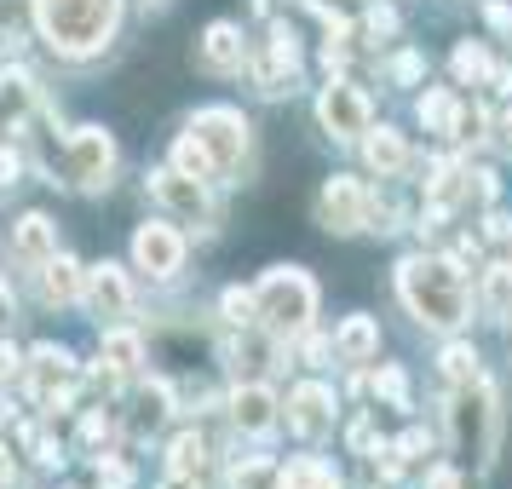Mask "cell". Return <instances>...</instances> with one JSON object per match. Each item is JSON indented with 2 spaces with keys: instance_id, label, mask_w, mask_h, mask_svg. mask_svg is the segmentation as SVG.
Wrapping results in <instances>:
<instances>
[{
  "instance_id": "4dcf8cb0",
  "label": "cell",
  "mask_w": 512,
  "mask_h": 489,
  "mask_svg": "<svg viewBox=\"0 0 512 489\" xmlns=\"http://www.w3.org/2000/svg\"><path fill=\"white\" fill-rule=\"evenodd\" d=\"M420 121H426L432 133H449V127H455V98L449 93H426L420 98Z\"/></svg>"
},
{
  "instance_id": "9a60e30c",
  "label": "cell",
  "mask_w": 512,
  "mask_h": 489,
  "mask_svg": "<svg viewBox=\"0 0 512 489\" xmlns=\"http://www.w3.org/2000/svg\"><path fill=\"white\" fill-rule=\"evenodd\" d=\"M248 35L236 24H208L202 29V41H196V64L208 75H242L248 70Z\"/></svg>"
},
{
  "instance_id": "8d00e7d4",
  "label": "cell",
  "mask_w": 512,
  "mask_h": 489,
  "mask_svg": "<svg viewBox=\"0 0 512 489\" xmlns=\"http://www.w3.org/2000/svg\"><path fill=\"white\" fill-rule=\"evenodd\" d=\"M18 374H24V351L12 346V340H0V386L18 380Z\"/></svg>"
},
{
  "instance_id": "7a4b0ae2",
  "label": "cell",
  "mask_w": 512,
  "mask_h": 489,
  "mask_svg": "<svg viewBox=\"0 0 512 489\" xmlns=\"http://www.w3.org/2000/svg\"><path fill=\"white\" fill-rule=\"evenodd\" d=\"M397 294L426 328H461L466 323V282L455 259H403L397 265Z\"/></svg>"
},
{
  "instance_id": "484cf974",
  "label": "cell",
  "mask_w": 512,
  "mask_h": 489,
  "mask_svg": "<svg viewBox=\"0 0 512 489\" xmlns=\"http://www.w3.org/2000/svg\"><path fill=\"white\" fill-rule=\"evenodd\" d=\"M116 426L121 420L110 415V409H104V403H98V409H87V415H81V449H87V455H104V449H110V443H116Z\"/></svg>"
},
{
  "instance_id": "ab89813d",
  "label": "cell",
  "mask_w": 512,
  "mask_h": 489,
  "mask_svg": "<svg viewBox=\"0 0 512 489\" xmlns=\"http://www.w3.org/2000/svg\"><path fill=\"white\" fill-rule=\"evenodd\" d=\"M18 150H0V185H18Z\"/></svg>"
},
{
  "instance_id": "7402d4cb",
  "label": "cell",
  "mask_w": 512,
  "mask_h": 489,
  "mask_svg": "<svg viewBox=\"0 0 512 489\" xmlns=\"http://www.w3.org/2000/svg\"><path fill=\"white\" fill-rule=\"evenodd\" d=\"M277 489H340V472L317 455H294L277 466Z\"/></svg>"
},
{
  "instance_id": "f6af8a7d",
  "label": "cell",
  "mask_w": 512,
  "mask_h": 489,
  "mask_svg": "<svg viewBox=\"0 0 512 489\" xmlns=\"http://www.w3.org/2000/svg\"><path fill=\"white\" fill-rule=\"evenodd\" d=\"M507 236H512V225L501 219V213H495V219H489V242H507Z\"/></svg>"
},
{
  "instance_id": "4fadbf2b",
  "label": "cell",
  "mask_w": 512,
  "mask_h": 489,
  "mask_svg": "<svg viewBox=\"0 0 512 489\" xmlns=\"http://www.w3.org/2000/svg\"><path fill=\"white\" fill-rule=\"evenodd\" d=\"M29 386V397L35 403H47L52 392H64V386H75V351L70 346H52V340H41V346H29L24 357V374H18Z\"/></svg>"
},
{
  "instance_id": "4316f807",
  "label": "cell",
  "mask_w": 512,
  "mask_h": 489,
  "mask_svg": "<svg viewBox=\"0 0 512 489\" xmlns=\"http://www.w3.org/2000/svg\"><path fill=\"white\" fill-rule=\"evenodd\" d=\"M484 305H489V317H512V265H489Z\"/></svg>"
},
{
  "instance_id": "e575fe53",
  "label": "cell",
  "mask_w": 512,
  "mask_h": 489,
  "mask_svg": "<svg viewBox=\"0 0 512 489\" xmlns=\"http://www.w3.org/2000/svg\"><path fill=\"white\" fill-rule=\"evenodd\" d=\"M455 75L461 81H478V75H489V58L478 47H455Z\"/></svg>"
},
{
  "instance_id": "7dc6e473",
  "label": "cell",
  "mask_w": 512,
  "mask_h": 489,
  "mask_svg": "<svg viewBox=\"0 0 512 489\" xmlns=\"http://www.w3.org/2000/svg\"><path fill=\"white\" fill-rule=\"evenodd\" d=\"M432 489H461V478L455 472H432Z\"/></svg>"
},
{
  "instance_id": "8fae6325",
  "label": "cell",
  "mask_w": 512,
  "mask_h": 489,
  "mask_svg": "<svg viewBox=\"0 0 512 489\" xmlns=\"http://www.w3.org/2000/svg\"><path fill=\"white\" fill-rule=\"evenodd\" d=\"M317 121H323V133L328 139H363L374 127V110H369V98H363V87H351V81H328L323 98H317Z\"/></svg>"
},
{
  "instance_id": "cb8c5ba5",
  "label": "cell",
  "mask_w": 512,
  "mask_h": 489,
  "mask_svg": "<svg viewBox=\"0 0 512 489\" xmlns=\"http://www.w3.org/2000/svg\"><path fill=\"white\" fill-rule=\"evenodd\" d=\"M173 415V386L167 380H144L139 386V409H133V432H162V420Z\"/></svg>"
},
{
  "instance_id": "f1b7e54d",
  "label": "cell",
  "mask_w": 512,
  "mask_h": 489,
  "mask_svg": "<svg viewBox=\"0 0 512 489\" xmlns=\"http://www.w3.org/2000/svg\"><path fill=\"white\" fill-rule=\"evenodd\" d=\"M231 484L236 489H277V466H271V461H236L231 466Z\"/></svg>"
},
{
  "instance_id": "bcb514c9",
  "label": "cell",
  "mask_w": 512,
  "mask_h": 489,
  "mask_svg": "<svg viewBox=\"0 0 512 489\" xmlns=\"http://www.w3.org/2000/svg\"><path fill=\"white\" fill-rule=\"evenodd\" d=\"M328 351H334V346H328V340H305V357H311V363H323Z\"/></svg>"
},
{
  "instance_id": "83f0119b",
  "label": "cell",
  "mask_w": 512,
  "mask_h": 489,
  "mask_svg": "<svg viewBox=\"0 0 512 489\" xmlns=\"http://www.w3.org/2000/svg\"><path fill=\"white\" fill-rule=\"evenodd\" d=\"M167 167H179V173H190V179H202V185H213V167H208V156H202V150H196V144L185 139V133L173 139V156H167Z\"/></svg>"
},
{
  "instance_id": "6da1fadb",
  "label": "cell",
  "mask_w": 512,
  "mask_h": 489,
  "mask_svg": "<svg viewBox=\"0 0 512 489\" xmlns=\"http://www.w3.org/2000/svg\"><path fill=\"white\" fill-rule=\"evenodd\" d=\"M127 0H29V24L58 58H98L121 35Z\"/></svg>"
},
{
  "instance_id": "b9f144b4",
  "label": "cell",
  "mask_w": 512,
  "mask_h": 489,
  "mask_svg": "<svg viewBox=\"0 0 512 489\" xmlns=\"http://www.w3.org/2000/svg\"><path fill=\"white\" fill-rule=\"evenodd\" d=\"M392 75H397V81H415V75H420V58H415V52H403V58L392 64Z\"/></svg>"
},
{
  "instance_id": "2e32d148",
  "label": "cell",
  "mask_w": 512,
  "mask_h": 489,
  "mask_svg": "<svg viewBox=\"0 0 512 489\" xmlns=\"http://www.w3.org/2000/svg\"><path fill=\"white\" fill-rule=\"evenodd\" d=\"M231 426L242 438H271V432H277V392L259 386V380L236 386L231 392Z\"/></svg>"
},
{
  "instance_id": "f546056e",
  "label": "cell",
  "mask_w": 512,
  "mask_h": 489,
  "mask_svg": "<svg viewBox=\"0 0 512 489\" xmlns=\"http://www.w3.org/2000/svg\"><path fill=\"white\" fill-rule=\"evenodd\" d=\"M219 317H225L231 328H248V323H254V288H225Z\"/></svg>"
},
{
  "instance_id": "52a82bcc",
  "label": "cell",
  "mask_w": 512,
  "mask_h": 489,
  "mask_svg": "<svg viewBox=\"0 0 512 489\" xmlns=\"http://www.w3.org/2000/svg\"><path fill=\"white\" fill-rule=\"evenodd\" d=\"M185 236L173 231V219H144L133 231V271H144L150 282H173L185 271Z\"/></svg>"
},
{
  "instance_id": "ffe728a7",
  "label": "cell",
  "mask_w": 512,
  "mask_h": 489,
  "mask_svg": "<svg viewBox=\"0 0 512 489\" xmlns=\"http://www.w3.org/2000/svg\"><path fill=\"white\" fill-rule=\"evenodd\" d=\"M98 357H104V363H110V369L127 380V374L144 369V340H139L127 323H110L104 334H98Z\"/></svg>"
},
{
  "instance_id": "1f68e13d",
  "label": "cell",
  "mask_w": 512,
  "mask_h": 489,
  "mask_svg": "<svg viewBox=\"0 0 512 489\" xmlns=\"http://www.w3.org/2000/svg\"><path fill=\"white\" fill-rule=\"evenodd\" d=\"M443 374H449L455 386L478 380V351H472V346H443Z\"/></svg>"
},
{
  "instance_id": "44dd1931",
  "label": "cell",
  "mask_w": 512,
  "mask_h": 489,
  "mask_svg": "<svg viewBox=\"0 0 512 489\" xmlns=\"http://www.w3.org/2000/svg\"><path fill=\"white\" fill-rule=\"evenodd\" d=\"M363 156H369V167L380 173V179H397L403 167H409V144H403V133H392V127H380V133H363Z\"/></svg>"
},
{
  "instance_id": "d4e9b609",
  "label": "cell",
  "mask_w": 512,
  "mask_h": 489,
  "mask_svg": "<svg viewBox=\"0 0 512 489\" xmlns=\"http://www.w3.org/2000/svg\"><path fill=\"white\" fill-rule=\"evenodd\" d=\"M202 466H208V438L202 432H179V438L167 443V472H190L196 478Z\"/></svg>"
},
{
  "instance_id": "8992f818",
  "label": "cell",
  "mask_w": 512,
  "mask_h": 489,
  "mask_svg": "<svg viewBox=\"0 0 512 489\" xmlns=\"http://www.w3.org/2000/svg\"><path fill=\"white\" fill-rule=\"evenodd\" d=\"M449 432H455V449L461 455H478L489 461L495 455V392L484 380H466L455 403H449Z\"/></svg>"
},
{
  "instance_id": "277c9868",
  "label": "cell",
  "mask_w": 512,
  "mask_h": 489,
  "mask_svg": "<svg viewBox=\"0 0 512 489\" xmlns=\"http://www.w3.org/2000/svg\"><path fill=\"white\" fill-rule=\"evenodd\" d=\"M248 116L242 110H231V104H213V110H196V116L185 121V139L208 156L213 167V185H225L236 167L248 162Z\"/></svg>"
},
{
  "instance_id": "5bb4252c",
  "label": "cell",
  "mask_w": 512,
  "mask_h": 489,
  "mask_svg": "<svg viewBox=\"0 0 512 489\" xmlns=\"http://www.w3.org/2000/svg\"><path fill=\"white\" fill-rule=\"evenodd\" d=\"M288 426H294V438H305V443L328 438V432H334V392L317 386V380L294 386V392H288Z\"/></svg>"
},
{
  "instance_id": "3957f363",
  "label": "cell",
  "mask_w": 512,
  "mask_h": 489,
  "mask_svg": "<svg viewBox=\"0 0 512 489\" xmlns=\"http://www.w3.org/2000/svg\"><path fill=\"white\" fill-rule=\"evenodd\" d=\"M317 317V282L300 265H271L254 288V323L271 340H300Z\"/></svg>"
},
{
  "instance_id": "d590c367",
  "label": "cell",
  "mask_w": 512,
  "mask_h": 489,
  "mask_svg": "<svg viewBox=\"0 0 512 489\" xmlns=\"http://www.w3.org/2000/svg\"><path fill=\"white\" fill-rule=\"evenodd\" d=\"M29 24V0H0V35L18 41V29Z\"/></svg>"
},
{
  "instance_id": "ee69618b",
  "label": "cell",
  "mask_w": 512,
  "mask_h": 489,
  "mask_svg": "<svg viewBox=\"0 0 512 489\" xmlns=\"http://www.w3.org/2000/svg\"><path fill=\"white\" fill-rule=\"evenodd\" d=\"M162 489H202V484H196L190 472H167V478H162Z\"/></svg>"
},
{
  "instance_id": "30bf717a",
  "label": "cell",
  "mask_w": 512,
  "mask_h": 489,
  "mask_svg": "<svg viewBox=\"0 0 512 489\" xmlns=\"http://www.w3.org/2000/svg\"><path fill=\"white\" fill-rule=\"evenodd\" d=\"M144 185L167 208V219H179V225H213V202H208V185L202 179H190L179 167H156Z\"/></svg>"
},
{
  "instance_id": "7bdbcfd3",
  "label": "cell",
  "mask_w": 512,
  "mask_h": 489,
  "mask_svg": "<svg viewBox=\"0 0 512 489\" xmlns=\"http://www.w3.org/2000/svg\"><path fill=\"white\" fill-rule=\"evenodd\" d=\"M18 317V305H12V288H6V277H0V328Z\"/></svg>"
},
{
  "instance_id": "60d3db41",
  "label": "cell",
  "mask_w": 512,
  "mask_h": 489,
  "mask_svg": "<svg viewBox=\"0 0 512 489\" xmlns=\"http://www.w3.org/2000/svg\"><path fill=\"white\" fill-rule=\"evenodd\" d=\"M18 484V461H12V449L0 443V489H12Z\"/></svg>"
},
{
  "instance_id": "7c38bea8",
  "label": "cell",
  "mask_w": 512,
  "mask_h": 489,
  "mask_svg": "<svg viewBox=\"0 0 512 489\" xmlns=\"http://www.w3.org/2000/svg\"><path fill=\"white\" fill-rule=\"evenodd\" d=\"M81 300L93 305L98 323H121V317H133V277L121 271L116 259L87 265V288H81Z\"/></svg>"
},
{
  "instance_id": "836d02e7",
  "label": "cell",
  "mask_w": 512,
  "mask_h": 489,
  "mask_svg": "<svg viewBox=\"0 0 512 489\" xmlns=\"http://www.w3.org/2000/svg\"><path fill=\"white\" fill-rule=\"evenodd\" d=\"M98 489H133V466L104 449V455H98Z\"/></svg>"
},
{
  "instance_id": "ac0fdd59",
  "label": "cell",
  "mask_w": 512,
  "mask_h": 489,
  "mask_svg": "<svg viewBox=\"0 0 512 489\" xmlns=\"http://www.w3.org/2000/svg\"><path fill=\"white\" fill-rule=\"evenodd\" d=\"M35 110H41V81H35L24 64H6V70H0V127L18 133Z\"/></svg>"
},
{
  "instance_id": "e0dca14e",
  "label": "cell",
  "mask_w": 512,
  "mask_h": 489,
  "mask_svg": "<svg viewBox=\"0 0 512 489\" xmlns=\"http://www.w3.org/2000/svg\"><path fill=\"white\" fill-rule=\"evenodd\" d=\"M52 254H58V225H52L47 213H24V219L12 225V259L35 277Z\"/></svg>"
},
{
  "instance_id": "d6986e66",
  "label": "cell",
  "mask_w": 512,
  "mask_h": 489,
  "mask_svg": "<svg viewBox=\"0 0 512 489\" xmlns=\"http://www.w3.org/2000/svg\"><path fill=\"white\" fill-rule=\"evenodd\" d=\"M35 288H41V305H75L81 300V288H87V265L58 248V254L35 271Z\"/></svg>"
},
{
  "instance_id": "9c48e42d",
  "label": "cell",
  "mask_w": 512,
  "mask_h": 489,
  "mask_svg": "<svg viewBox=\"0 0 512 489\" xmlns=\"http://www.w3.org/2000/svg\"><path fill=\"white\" fill-rule=\"evenodd\" d=\"M248 70H254L259 93H294V75H300V35L288 24H271V35H265V47L248 52Z\"/></svg>"
},
{
  "instance_id": "603a6c76",
  "label": "cell",
  "mask_w": 512,
  "mask_h": 489,
  "mask_svg": "<svg viewBox=\"0 0 512 489\" xmlns=\"http://www.w3.org/2000/svg\"><path fill=\"white\" fill-rule=\"evenodd\" d=\"M334 351H340L346 363H369L374 351H380V323H374V317H346L340 334H334Z\"/></svg>"
},
{
  "instance_id": "c3c4849f",
  "label": "cell",
  "mask_w": 512,
  "mask_h": 489,
  "mask_svg": "<svg viewBox=\"0 0 512 489\" xmlns=\"http://www.w3.org/2000/svg\"><path fill=\"white\" fill-rule=\"evenodd\" d=\"M501 150H507V156H512V110H507V116H501Z\"/></svg>"
},
{
  "instance_id": "ba28073f",
  "label": "cell",
  "mask_w": 512,
  "mask_h": 489,
  "mask_svg": "<svg viewBox=\"0 0 512 489\" xmlns=\"http://www.w3.org/2000/svg\"><path fill=\"white\" fill-rule=\"evenodd\" d=\"M317 225H323L328 236L369 231V185H363V179H346V173H334V179L317 190Z\"/></svg>"
},
{
  "instance_id": "74e56055",
  "label": "cell",
  "mask_w": 512,
  "mask_h": 489,
  "mask_svg": "<svg viewBox=\"0 0 512 489\" xmlns=\"http://www.w3.org/2000/svg\"><path fill=\"white\" fill-rule=\"evenodd\" d=\"M29 449H35V461H41V466H64V461H70V455H64V443H58V438H35Z\"/></svg>"
},
{
  "instance_id": "d6a6232c",
  "label": "cell",
  "mask_w": 512,
  "mask_h": 489,
  "mask_svg": "<svg viewBox=\"0 0 512 489\" xmlns=\"http://www.w3.org/2000/svg\"><path fill=\"white\" fill-rule=\"evenodd\" d=\"M374 392L386 397V403H397V409H409V386H403V369H397V363H380V374H374Z\"/></svg>"
},
{
  "instance_id": "f35d334b",
  "label": "cell",
  "mask_w": 512,
  "mask_h": 489,
  "mask_svg": "<svg viewBox=\"0 0 512 489\" xmlns=\"http://www.w3.org/2000/svg\"><path fill=\"white\" fill-rule=\"evenodd\" d=\"M363 29H369L374 41H380V35H392V29H397V12H392V6H374L369 24H363Z\"/></svg>"
},
{
  "instance_id": "5b68a950",
  "label": "cell",
  "mask_w": 512,
  "mask_h": 489,
  "mask_svg": "<svg viewBox=\"0 0 512 489\" xmlns=\"http://www.w3.org/2000/svg\"><path fill=\"white\" fill-rule=\"evenodd\" d=\"M116 162L121 156H116V133L110 127H98V121L70 127V139H64V179L75 190H110Z\"/></svg>"
}]
</instances>
